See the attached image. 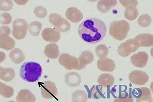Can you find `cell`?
<instances>
[{"label": "cell", "instance_id": "obj_37", "mask_svg": "<svg viewBox=\"0 0 153 102\" xmlns=\"http://www.w3.org/2000/svg\"><path fill=\"white\" fill-rule=\"evenodd\" d=\"M11 30L8 26H2L1 27V36H9Z\"/></svg>", "mask_w": 153, "mask_h": 102}, {"label": "cell", "instance_id": "obj_29", "mask_svg": "<svg viewBox=\"0 0 153 102\" xmlns=\"http://www.w3.org/2000/svg\"><path fill=\"white\" fill-rule=\"evenodd\" d=\"M90 94L92 99H99L102 98L105 94V92L101 86L94 85L90 90Z\"/></svg>", "mask_w": 153, "mask_h": 102}, {"label": "cell", "instance_id": "obj_7", "mask_svg": "<svg viewBox=\"0 0 153 102\" xmlns=\"http://www.w3.org/2000/svg\"><path fill=\"white\" fill-rule=\"evenodd\" d=\"M60 65L68 70H79L78 59L69 54L63 53L61 54L59 59Z\"/></svg>", "mask_w": 153, "mask_h": 102}, {"label": "cell", "instance_id": "obj_12", "mask_svg": "<svg viewBox=\"0 0 153 102\" xmlns=\"http://www.w3.org/2000/svg\"><path fill=\"white\" fill-rule=\"evenodd\" d=\"M135 44L138 47H150L153 45V36L151 34H140L134 39Z\"/></svg>", "mask_w": 153, "mask_h": 102}, {"label": "cell", "instance_id": "obj_4", "mask_svg": "<svg viewBox=\"0 0 153 102\" xmlns=\"http://www.w3.org/2000/svg\"><path fill=\"white\" fill-rule=\"evenodd\" d=\"M49 20L56 30L59 32H67L71 28V25L68 21L62 18V16L58 14H51L49 16Z\"/></svg>", "mask_w": 153, "mask_h": 102}, {"label": "cell", "instance_id": "obj_9", "mask_svg": "<svg viewBox=\"0 0 153 102\" xmlns=\"http://www.w3.org/2000/svg\"><path fill=\"white\" fill-rule=\"evenodd\" d=\"M129 79L132 83L141 86L148 82L149 77L146 72L140 70H135L129 74Z\"/></svg>", "mask_w": 153, "mask_h": 102}, {"label": "cell", "instance_id": "obj_10", "mask_svg": "<svg viewBox=\"0 0 153 102\" xmlns=\"http://www.w3.org/2000/svg\"><path fill=\"white\" fill-rule=\"evenodd\" d=\"M132 94L134 98H136L137 102L152 101L151 92L147 88L135 89L133 91Z\"/></svg>", "mask_w": 153, "mask_h": 102}, {"label": "cell", "instance_id": "obj_35", "mask_svg": "<svg viewBox=\"0 0 153 102\" xmlns=\"http://www.w3.org/2000/svg\"><path fill=\"white\" fill-rule=\"evenodd\" d=\"M12 21V17L10 13H3L1 15V23L2 25H9Z\"/></svg>", "mask_w": 153, "mask_h": 102}, {"label": "cell", "instance_id": "obj_16", "mask_svg": "<svg viewBox=\"0 0 153 102\" xmlns=\"http://www.w3.org/2000/svg\"><path fill=\"white\" fill-rule=\"evenodd\" d=\"M94 60V54L88 51L82 53L78 58L79 70L84 68Z\"/></svg>", "mask_w": 153, "mask_h": 102}, {"label": "cell", "instance_id": "obj_11", "mask_svg": "<svg viewBox=\"0 0 153 102\" xmlns=\"http://www.w3.org/2000/svg\"><path fill=\"white\" fill-rule=\"evenodd\" d=\"M149 60V55L145 51H140L131 57L132 65L136 67L143 68L146 66Z\"/></svg>", "mask_w": 153, "mask_h": 102}, {"label": "cell", "instance_id": "obj_3", "mask_svg": "<svg viewBox=\"0 0 153 102\" xmlns=\"http://www.w3.org/2000/svg\"><path fill=\"white\" fill-rule=\"evenodd\" d=\"M130 29V25L127 21L125 20L115 21L110 24L109 33L115 39L123 41L127 37Z\"/></svg>", "mask_w": 153, "mask_h": 102}, {"label": "cell", "instance_id": "obj_36", "mask_svg": "<svg viewBox=\"0 0 153 102\" xmlns=\"http://www.w3.org/2000/svg\"><path fill=\"white\" fill-rule=\"evenodd\" d=\"M120 2L125 7L132 5L137 6L138 4L137 1H122V0H120Z\"/></svg>", "mask_w": 153, "mask_h": 102}, {"label": "cell", "instance_id": "obj_18", "mask_svg": "<svg viewBox=\"0 0 153 102\" xmlns=\"http://www.w3.org/2000/svg\"><path fill=\"white\" fill-rule=\"evenodd\" d=\"M16 100L20 102H34L36 101V98L30 91L23 89L19 92Z\"/></svg>", "mask_w": 153, "mask_h": 102}, {"label": "cell", "instance_id": "obj_28", "mask_svg": "<svg viewBox=\"0 0 153 102\" xmlns=\"http://www.w3.org/2000/svg\"><path fill=\"white\" fill-rule=\"evenodd\" d=\"M42 28V24L38 21L31 22L28 26V31L32 36H38Z\"/></svg>", "mask_w": 153, "mask_h": 102}, {"label": "cell", "instance_id": "obj_26", "mask_svg": "<svg viewBox=\"0 0 153 102\" xmlns=\"http://www.w3.org/2000/svg\"><path fill=\"white\" fill-rule=\"evenodd\" d=\"M72 100L74 102H85L88 100V94L85 90H77L72 95Z\"/></svg>", "mask_w": 153, "mask_h": 102}, {"label": "cell", "instance_id": "obj_1", "mask_svg": "<svg viewBox=\"0 0 153 102\" xmlns=\"http://www.w3.org/2000/svg\"><path fill=\"white\" fill-rule=\"evenodd\" d=\"M107 28L100 19L90 18L84 20L79 26L78 33L81 39L88 43H97L103 39Z\"/></svg>", "mask_w": 153, "mask_h": 102}, {"label": "cell", "instance_id": "obj_2", "mask_svg": "<svg viewBox=\"0 0 153 102\" xmlns=\"http://www.w3.org/2000/svg\"><path fill=\"white\" fill-rule=\"evenodd\" d=\"M42 68L39 64L33 62L24 63L21 66L20 75L24 80L34 83L40 79L42 75Z\"/></svg>", "mask_w": 153, "mask_h": 102}, {"label": "cell", "instance_id": "obj_8", "mask_svg": "<svg viewBox=\"0 0 153 102\" xmlns=\"http://www.w3.org/2000/svg\"><path fill=\"white\" fill-rule=\"evenodd\" d=\"M139 47L135 44L134 40L130 39L119 46L117 52L122 57H126L131 54L135 52Z\"/></svg>", "mask_w": 153, "mask_h": 102}, {"label": "cell", "instance_id": "obj_30", "mask_svg": "<svg viewBox=\"0 0 153 102\" xmlns=\"http://www.w3.org/2000/svg\"><path fill=\"white\" fill-rule=\"evenodd\" d=\"M96 53L100 59L105 58L108 54V48L104 44L99 45L96 49Z\"/></svg>", "mask_w": 153, "mask_h": 102}, {"label": "cell", "instance_id": "obj_24", "mask_svg": "<svg viewBox=\"0 0 153 102\" xmlns=\"http://www.w3.org/2000/svg\"><path fill=\"white\" fill-rule=\"evenodd\" d=\"M9 57L11 60L16 64H19L24 61L25 56L20 49L16 48L10 52Z\"/></svg>", "mask_w": 153, "mask_h": 102}, {"label": "cell", "instance_id": "obj_14", "mask_svg": "<svg viewBox=\"0 0 153 102\" xmlns=\"http://www.w3.org/2000/svg\"><path fill=\"white\" fill-rule=\"evenodd\" d=\"M97 66L101 71L112 72L115 70L116 65L113 60L105 57L98 60Z\"/></svg>", "mask_w": 153, "mask_h": 102}, {"label": "cell", "instance_id": "obj_33", "mask_svg": "<svg viewBox=\"0 0 153 102\" xmlns=\"http://www.w3.org/2000/svg\"><path fill=\"white\" fill-rule=\"evenodd\" d=\"M34 13L38 18H45L47 15V11L46 8L43 6H37L34 10Z\"/></svg>", "mask_w": 153, "mask_h": 102}, {"label": "cell", "instance_id": "obj_22", "mask_svg": "<svg viewBox=\"0 0 153 102\" xmlns=\"http://www.w3.org/2000/svg\"><path fill=\"white\" fill-rule=\"evenodd\" d=\"M117 1H100L98 2V10L102 13H106L110 10L112 7L117 4Z\"/></svg>", "mask_w": 153, "mask_h": 102}, {"label": "cell", "instance_id": "obj_38", "mask_svg": "<svg viewBox=\"0 0 153 102\" xmlns=\"http://www.w3.org/2000/svg\"><path fill=\"white\" fill-rule=\"evenodd\" d=\"M15 2L19 5L25 4L27 3V1H14Z\"/></svg>", "mask_w": 153, "mask_h": 102}, {"label": "cell", "instance_id": "obj_17", "mask_svg": "<svg viewBox=\"0 0 153 102\" xmlns=\"http://www.w3.org/2000/svg\"><path fill=\"white\" fill-rule=\"evenodd\" d=\"M65 81L69 86H78L81 83V76L77 72H69L65 75Z\"/></svg>", "mask_w": 153, "mask_h": 102}, {"label": "cell", "instance_id": "obj_21", "mask_svg": "<svg viewBox=\"0 0 153 102\" xmlns=\"http://www.w3.org/2000/svg\"><path fill=\"white\" fill-rule=\"evenodd\" d=\"M0 78L4 81L9 82L12 81L15 77V71L12 68H0Z\"/></svg>", "mask_w": 153, "mask_h": 102}, {"label": "cell", "instance_id": "obj_23", "mask_svg": "<svg viewBox=\"0 0 153 102\" xmlns=\"http://www.w3.org/2000/svg\"><path fill=\"white\" fill-rule=\"evenodd\" d=\"M16 45L14 40L10 36H1L0 47L7 51L14 48Z\"/></svg>", "mask_w": 153, "mask_h": 102}, {"label": "cell", "instance_id": "obj_32", "mask_svg": "<svg viewBox=\"0 0 153 102\" xmlns=\"http://www.w3.org/2000/svg\"><path fill=\"white\" fill-rule=\"evenodd\" d=\"M114 102H134V98L131 97L127 92L121 93V95H119L117 98L114 100Z\"/></svg>", "mask_w": 153, "mask_h": 102}, {"label": "cell", "instance_id": "obj_6", "mask_svg": "<svg viewBox=\"0 0 153 102\" xmlns=\"http://www.w3.org/2000/svg\"><path fill=\"white\" fill-rule=\"evenodd\" d=\"M39 86L42 98L46 99L56 98L58 92L54 83L47 80L43 83H40Z\"/></svg>", "mask_w": 153, "mask_h": 102}, {"label": "cell", "instance_id": "obj_13", "mask_svg": "<svg viewBox=\"0 0 153 102\" xmlns=\"http://www.w3.org/2000/svg\"><path fill=\"white\" fill-rule=\"evenodd\" d=\"M42 36L43 39L47 42H57L61 38V34L56 30L46 28L42 30Z\"/></svg>", "mask_w": 153, "mask_h": 102}, {"label": "cell", "instance_id": "obj_5", "mask_svg": "<svg viewBox=\"0 0 153 102\" xmlns=\"http://www.w3.org/2000/svg\"><path fill=\"white\" fill-rule=\"evenodd\" d=\"M28 24L24 19H17L13 21L12 35L15 39L21 40L25 38L27 34Z\"/></svg>", "mask_w": 153, "mask_h": 102}, {"label": "cell", "instance_id": "obj_27", "mask_svg": "<svg viewBox=\"0 0 153 102\" xmlns=\"http://www.w3.org/2000/svg\"><path fill=\"white\" fill-rule=\"evenodd\" d=\"M0 94L5 98H9L13 96L14 90L12 87L0 82Z\"/></svg>", "mask_w": 153, "mask_h": 102}, {"label": "cell", "instance_id": "obj_19", "mask_svg": "<svg viewBox=\"0 0 153 102\" xmlns=\"http://www.w3.org/2000/svg\"><path fill=\"white\" fill-rule=\"evenodd\" d=\"M44 54L48 58L57 59L59 54L58 46L55 43L48 44L45 46Z\"/></svg>", "mask_w": 153, "mask_h": 102}, {"label": "cell", "instance_id": "obj_34", "mask_svg": "<svg viewBox=\"0 0 153 102\" xmlns=\"http://www.w3.org/2000/svg\"><path fill=\"white\" fill-rule=\"evenodd\" d=\"M1 10L2 11H10L12 10L13 5L11 1H1Z\"/></svg>", "mask_w": 153, "mask_h": 102}, {"label": "cell", "instance_id": "obj_25", "mask_svg": "<svg viewBox=\"0 0 153 102\" xmlns=\"http://www.w3.org/2000/svg\"><path fill=\"white\" fill-rule=\"evenodd\" d=\"M125 12V17L129 21L135 20L138 16L139 12L136 6H130L126 7Z\"/></svg>", "mask_w": 153, "mask_h": 102}, {"label": "cell", "instance_id": "obj_15", "mask_svg": "<svg viewBox=\"0 0 153 102\" xmlns=\"http://www.w3.org/2000/svg\"><path fill=\"white\" fill-rule=\"evenodd\" d=\"M66 16L69 21L73 23H78L83 18V14L78 9L71 7L68 8L66 12Z\"/></svg>", "mask_w": 153, "mask_h": 102}, {"label": "cell", "instance_id": "obj_20", "mask_svg": "<svg viewBox=\"0 0 153 102\" xmlns=\"http://www.w3.org/2000/svg\"><path fill=\"white\" fill-rule=\"evenodd\" d=\"M115 79L113 75L110 74H103L100 75L98 79V83L104 87L108 86L111 87L114 84Z\"/></svg>", "mask_w": 153, "mask_h": 102}, {"label": "cell", "instance_id": "obj_31", "mask_svg": "<svg viewBox=\"0 0 153 102\" xmlns=\"http://www.w3.org/2000/svg\"><path fill=\"white\" fill-rule=\"evenodd\" d=\"M152 22V19L148 14L142 15L138 19V24L142 27H147L150 26Z\"/></svg>", "mask_w": 153, "mask_h": 102}]
</instances>
